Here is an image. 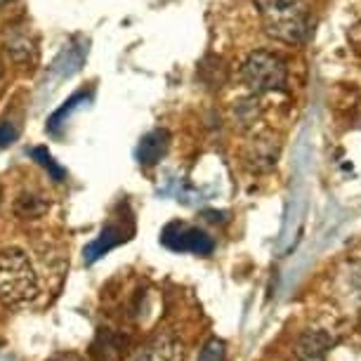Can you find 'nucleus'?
Returning <instances> with one entry per match:
<instances>
[{
  "mask_svg": "<svg viewBox=\"0 0 361 361\" xmlns=\"http://www.w3.org/2000/svg\"><path fill=\"white\" fill-rule=\"evenodd\" d=\"M135 361H185V350L175 336L159 333L137 352Z\"/></svg>",
  "mask_w": 361,
  "mask_h": 361,
  "instance_id": "obj_6",
  "label": "nucleus"
},
{
  "mask_svg": "<svg viewBox=\"0 0 361 361\" xmlns=\"http://www.w3.org/2000/svg\"><path fill=\"white\" fill-rule=\"evenodd\" d=\"M31 154H33V159H36V161L40 163V166H43V168L47 170V173H50V177H52L54 182H62V180H64V170L52 161V156H50V152H47V149L36 147Z\"/></svg>",
  "mask_w": 361,
  "mask_h": 361,
  "instance_id": "obj_10",
  "label": "nucleus"
},
{
  "mask_svg": "<svg viewBox=\"0 0 361 361\" xmlns=\"http://www.w3.org/2000/svg\"><path fill=\"white\" fill-rule=\"evenodd\" d=\"M52 361H85V359L78 357V354H73V352H66V354H57Z\"/></svg>",
  "mask_w": 361,
  "mask_h": 361,
  "instance_id": "obj_14",
  "label": "nucleus"
},
{
  "mask_svg": "<svg viewBox=\"0 0 361 361\" xmlns=\"http://www.w3.org/2000/svg\"><path fill=\"white\" fill-rule=\"evenodd\" d=\"M161 243L175 253H194V255H210L215 250V241L206 231L185 222H170L161 234Z\"/></svg>",
  "mask_w": 361,
  "mask_h": 361,
  "instance_id": "obj_4",
  "label": "nucleus"
},
{
  "mask_svg": "<svg viewBox=\"0 0 361 361\" xmlns=\"http://www.w3.org/2000/svg\"><path fill=\"white\" fill-rule=\"evenodd\" d=\"M133 234V222L130 220H121V222H109L102 234L97 236V241H92L85 250V262L92 264L97 262L102 255H106L109 250L121 246L123 241H128Z\"/></svg>",
  "mask_w": 361,
  "mask_h": 361,
  "instance_id": "obj_5",
  "label": "nucleus"
},
{
  "mask_svg": "<svg viewBox=\"0 0 361 361\" xmlns=\"http://www.w3.org/2000/svg\"><path fill=\"white\" fill-rule=\"evenodd\" d=\"M5 3H10V0H0V5H5Z\"/></svg>",
  "mask_w": 361,
  "mask_h": 361,
  "instance_id": "obj_15",
  "label": "nucleus"
},
{
  "mask_svg": "<svg viewBox=\"0 0 361 361\" xmlns=\"http://www.w3.org/2000/svg\"><path fill=\"white\" fill-rule=\"evenodd\" d=\"M19 135V128L15 123H10V121H5V123H0V149H5L8 145L17 140Z\"/></svg>",
  "mask_w": 361,
  "mask_h": 361,
  "instance_id": "obj_13",
  "label": "nucleus"
},
{
  "mask_svg": "<svg viewBox=\"0 0 361 361\" xmlns=\"http://www.w3.org/2000/svg\"><path fill=\"white\" fill-rule=\"evenodd\" d=\"M168 147H170L168 130H152L147 137H142L137 159L142 166H156V163L163 159V154L168 152Z\"/></svg>",
  "mask_w": 361,
  "mask_h": 361,
  "instance_id": "obj_8",
  "label": "nucleus"
},
{
  "mask_svg": "<svg viewBox=\"0 0 361 361\" xmlns=\"http://www.w3.org/2000/svg\"><path fill=\"white\" fill-rule=\"evenodd\" d=\"M38 298V276L29 255L19 248L0 250V300L10 307H26Z\"/></svg>",
  "mask_w": 361,
  "mask_h": 361,
  "instance_id": "obj_2",
  "label": "nucleus"
},
{
  "mask_svg": "<svg viewBox=\"0 0 361 361\" xmlns=\"http://www.w3.org/2000/svg\"><path fill=\"white\" fill-rule=\"evenodd\" d=\"M262 29L279 43L300 45L310 36V15L300 0H255Z\"/></svg>",
  "mask_w": 361,
  "mask_h": 361,
  "instance_id": "obj_1",
  "label": "nucleus"
},
{
  "mask_svg": "<svg viewBox=\"0 0 361 361\" xmlns=\"http://www.w3.org/2000/svg\"><path fill=\"white\" fill-rule=\"evenodd\" d=\"M199 361H227V347H224L222 340H217V338L208 340L199 354Z\"/></svg>",
  "mask_w": 361,
  "mask_h": 361,
  "instance_id": "obj_11",
  "label": "nucleus"
},
{
  "mask_svg": "<svg viewBox=\"0 0 361 361\" xmlns=\"http://www.w3.org/2000/svg\"><path fill=\"white\" fill-rule=\"evenodd\" d=\"M243 85L253 94L276 92L283 90L286 80H288V69H286L283 59L269 50H255L246 57L241 66Z\"/></svg>",
  "mask_w": 361,
  "mask_h": 361,
  "instance_id": "obj_3",
  "label": "nucleus"
},
{
  "mask_svg": "<svg viewBox=\"0 0 361 361\" xmlns=\"http://www.w3.org/2000/svg\"><path fill=\"white\" fill-rule=\"evenodd\" d=\"M276 156H279V142L267 133L250 142L246 161L253 170H269L276 163Z\"/></svg>",
  "mask_w": 361,
  "mask_h": 361,
  "instance_id": "obj_7",
  "label": "nucleus"
},
{
  "mask_svg": "<svg viewBox=\"0 0 361 361\" xmlns=\"http://www.w3.org/2000/svg\"><path fill=\"white\" fill-rule=\"evenodd\" d=\"M331 345H333V338H329V333H324V331H310V333H305L302 340H300L298 354L305 361H314L319 357H324V354L331 350Z\"/></svg>",
  "mask_w": 361,
  "mask_h": 361,
  "instance_id": "obj_9",
  "label": "nucleus"
},
{
  "mask_svg": "<svg viewBox=\"0 0 361 361\" xmlns=\"http://www.w3.org/2000/svg\"><path fill=\"white\" fill-rule=\"evenodd\" d=\"M47 210V203L36 199V196H24V199L17 201V213L22 217H36L40 213H45Z\"/></svg>",
  "mask_w": 361,
  "mask_h": 361,
  "instance_id": "obj_12",
  "label": "nucleus"
}]
</instances>
